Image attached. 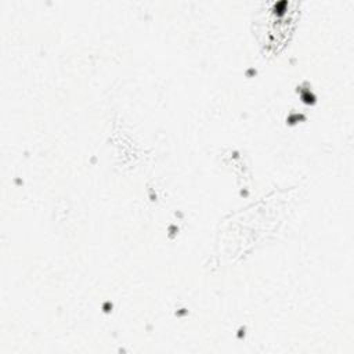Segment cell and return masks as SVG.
Segmentation results:
<instances>
[{
  "label": "cell",
  "instance_id": "6da1fadb",
  "mask_svg": "<svg viewBox=\"0 0 354 354\" xmlns=\"http://www.w3.org/2000/svg\"><path fill=\"white\" fill-rule=\"evenodd\" d=\"M289 7L288 1L275 3L266 11H260L254 19L257 40L267 53H278L288 41L297 18V11H290Z\"/></svg>",
  "mask_w": 354,
  "mask_h": 354
}]
</instances>
